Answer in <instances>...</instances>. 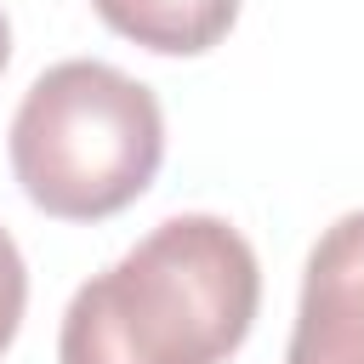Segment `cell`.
<instances>
[{
    "instance_id": "3957f363",
    "label": "cell",
    "mask_w": 364,
    "mask_h": 364,
    "mask_svg": "<svg viewBox=\"0 0 364 364\" xmlns=\"http://www.w3.org/2000/svg\"><path fill=\"white\" fill-rule=\"evenodd\" d=\"M284 364H364V210L313 245Z\"/></svg>"
},
{
    "instance_id": "8992f818",
    "label": "cell",
    "mask_w": 364,
    "mask_h": 364,
    "mask_svg": "<svg viewBox=\"0 0 364 364\" xmlns=\"http://www.w3.org/2000/svg\"><path fill=\"white\" fill-rule=\"evenodd\" d=\"M6 57H11V28H6V11H0V68H6Z\"/></svg>"
},
{
    "instance_id": "6da1fadb",
    "label": "cell",
    "mask_w": 364,
    "mask_h": 364,
    "mask_svg": "<svg viewBox=\"0 0 364 364\" xmlns=\"http://www.w3.org/2000/svg\"><path fill=\"white\" fill-rule=\"evenodd\" d=\"M256 250L222 216H171L63 313V364H222L250 336Z\"/></svg>"
},
{
    "instance_id": "5b68a950",
    "label": "cell",
    "mask_w": 364,
    "mask_h": 364,
    "mask_svg": "<svg viewBox=\"0 0 364 364\" xmlns=\"http://www.w3.org/2000/svg\"><path fill=\"white\" fill-rule=\"evenodd\" d=\"M23 301H28V267H23L17 239L0 228V353L11 347V336L23 324Z\"/></svg>"
},
{
    "instance_id": "277c9868",
    "label": "cell",
    "mask_w": 364,
    "mask_h": 364,
    "mask_svg": "<svg viewBox=\"0 0 364 364\" xmlns=\"http://www.w3.org/2000/svg\"><path fill=\"white\" fill-rule=\"evenodd\" d=\"M91 6L114 34L171 57L210 51L239 17V0H91Z\"/></svg>"
},
{
    "instance_id": "7a4b0ae2",
    "label": "cell",
    "mask_w": 364,
    "mask_h": 364,
    "mask_svg": "<svg viewBox=\"0 0 364 364\" xmlns=\"http://www.w3.org/2000/svg\"><path fill=\"white\" fill-rule=\"evenodd\" d=\"M159 154L165 114L154 91L97 57L46 68L11 119V171L23 193L63 222L125 210L154 182Z\"/></svg>"
}]
</instances>
